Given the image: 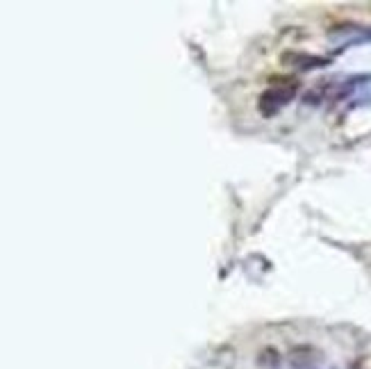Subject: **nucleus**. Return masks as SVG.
<instances>
[{
	"mask_svg": "<svg viewBox=\"0 0 371 369\" xmlns=\"http://www.w3.org/2000/svg\"><path fill=\"white\" fill-rule=\"evenodd\" d=\"M289 369H333L314 349H294L287 358Z\"/></svg>",
	"mask_w": 371,
	"mask_h": 369,
	"instance_id": "nucleus-3",
	"label": "nucleus"
},
{
	"mask_svg": "<svg viewBox=\"0 0 371 369\" xmlns=\"http://www.w3.org/2000/svg\"><path fill=\"white\" fill-rule=\"evenodd\" d=\"M298 93V82L294 78H275L260 96V112L262 116H275L282 107H287Z\"/></svg>",
	"mask_w": 371,
	"mask_h": 369,
	"instance_id": "nucleus-1",
	"label": "nucleus"
},
{
	"mask_svg": "<svg viewBox=\"0 0 371 369\" xmlns=\"http://www.w3.org/2000/svg\"><path fill=\"white\" fill-rule=\"evenodd\" d=\"M328 42L337 46L339 51L351 48V46H362L371 44V28L369 26H358V23H344L337 26L328 33Z\"/></svg>",
	"mask_w": 371,
	"mask_h": 369,
	"instance_id": "nucleus-2",
	"label": "nucleus"
},
{
	"mask_svg": "<svg viewBox=\"0 0 371 369\" xmlns=\"http://www.w3.org/2000/svg\"><path fill=\"white\" fill-rule=\"evenodd\" d=\"M282 62L289 66H294L298 71H310V69H321L330 64V60L326 57H317V55H307V53H287Z\"/></svg>",
	"mask_w": 371,
	"mask_h": 369,
	"instance_id": "nucleus-4",
	"label": "nucleus"
}]
</instances>
